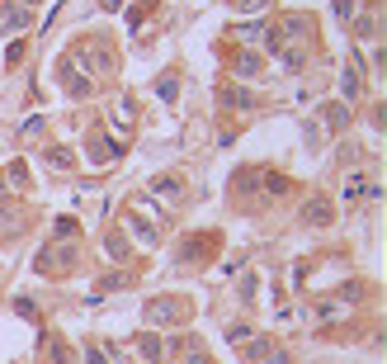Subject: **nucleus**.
I'll return each mask as SVG.
<instances>
[{"instance_id":"f257e3e1","label":"nucleus","mask_w":387,"mask_h":364,"mask_svg":"<svg viewBox=\"0 0 387 364\" xmlns=\"http://www.w3.org/2000/svg\"><path fill=\"white\" fill-rule=\"evenodd\" d=\"M156 218H161V208H156L147 194L128 199V232H133L142 246H156V241H161V227H156Z\"/></svg>"},{"instance_id":"f03ea898","label":"nucleus","mask_w":387,"mask_h":364,"mask_svg":"<svg viewBox=\"0 0 387 364\" xmlns=\"http://www.w3.org/2000/svg\"><path fill=\"white\" fill-rule=\"evenodd\" d=\"M57 76H62V85H66V95H76V99H85V95H94V80L90 76H80V66L66 57V62H57Z\"/></svg>"},{"instance_id":"7ed1b4c3","label":"nucleus","mask_w":387,"mask_h":364,"mask_svg":"<svg viewBox=\"0 0 387 364\" xmlns=\"http://www.w3.org/2000/svg\"><path fill=\"white\" fill-rule=\"evenodd\" d=\"M147 317H152V322H185L189 308L180 298H156V303H147Z\"/></svg>"},{"instance_id":"20e7f679","label":"nucleus","mask_w":387,"mask_h":364,"mask_svg":"<svg viewBox=\"0 0 387 364\" xmlns=\"http://www.w3.org/2000/svg\"><path fill=\"white\" fill-rule=\"evenodd\" d=\"M85 157H90L94 166H104V161L123 157V142H113V138H90V142H85Z\"/></svg>"},{"instance_id":"39448f33","label":"nucleus","mask_w":387,"mask_h":364,"mask_svg":"<svg viewBox=\"0 0 387 364\" xmlns=\"http://www.w3.org/2000/svg\"><path fill=\"white\" fill-rule=\"evenodd\" d=\"M241 360L246 364H264V355H269V350H274V341H269V336H255V341H241Z\"/></svg>"},{"instance_id":"423d86ee","label":"nucleus","mask_w":387,"mask_h":364,"mask_svg":"<svg viewBox=\"0 0 387 364\" xmlns=\"http://www.w3.org/2000/svg\"><path fill=\"white\" fill-rule=\"evenodd\" d=\"M152 194L156 199H185V185H180V175H156Z\"/></svg>"},{"instance_id":"0eeeda50","label":"nucleus","mask_w":387,"mask_h":364,"mask_svg":"<svg viewBox=\"0 0 387 364\" xmlns=\"http://www.w3.org/2000/svg\"><path fill=\"white\" fill-rule=\"evenodd\" d=\"M29 29V10L24 5H5V15H0V33H19Z\"/></svg>"},{"instance_id":"6e6552de","label":"nucleus","mask_w":387,"mask_h":364,"mask_svg":"<svg viewBox=\"0 0 387 364\" xmlns=\"http://www.w3.org/2000/svg\"><path fill=\"white\" fill-rule=\"evenodd\" d=\"M104 251H109V260H118V265H123V260H133V241H128L123 232H109Z\"/></svg>"},{"instance_id":"1a4fd4ad","label":"nucleus","mask_w":387,"mask_h":364,"mask_svg":"<svg viewBox=\"0 0 387 364\" xmlns=\"http://www.w3.org/2000/svg\"><path fill=\"white\" fill-rule=\"evenodd\" d=\"M232 71H236V76H250V80H255V76H264V62L255 57V52H241Z\"/></svg>"},{"instance_id":"9d476101","label":"nucleus","mask_w":387,"mask_h":364,"mask_svg":"<svg viewBox=\"0 0 387 364\" xmlns=\"http://www.w3.org/2000/svg\"><path fill=\"white\" fill-rule=\"evenodd\" d=\"M0 185H5V190H24V185H29V171H24V166H5V171H0Z\"/></svg>"},{"instance_id":"9b49d317","label":"nucleus","mask_w":387,"mask_h":364,"mask_svg":"<svg viewBox=\"0 0 387 364\" xmlns=\"http://www.w3.org/2000/svg\"><path fill=\"white\" fill-rule=\"evenodd\" d=\"M213 246H217V241H213V237H203V232H199V237H189L185 246H180V255H185V260H199V255H203V251H213Z\"/></svg>"},{"instance_id":"f8f14e48","label":"nucleus","mask_w":387,"mask_h":364,"mask_svg":"<svg viewBox=\"0 0 387 364\" xmlns=\"http://www.w3.org/2000/svg\"><path fill=\"white\" fill-rule=\"evenodd\" d=\"M232 33H236V38H241V43H260V38H264V33H269V29H264L260 19H250V24H232Z\"/></svg>"},{"instance_id":"ddd939ff","label":"nucleus","mask_w":387,"mask_h":364,"mask_svg":"<svg viewBox=\"0 0 387 364\" xmlns=\"http://www.w3.org/2000/svg\"><path fill=\"white\" fill-rule=\"evenodd\" d=\"M302 222H331V204H326V199H307V208H302Z\"/></svg>"},{"instance_id":"4468645a","label":"nucleus","mask_w":387,"mask_h":364,"mask_svg":"<svg viewBox=\"0 0 387 364\" xmlns=\"http://www.w3.org/2000/svg\"><path fill=\"white\" fill-rule=\"evenodd\" d=\"M378 33V5H369V15L355 19V38H373Z\"/></svg>"},{"instance_id":"2eb2a0df","label":"nucleus","mask_w":387,"mask_h":364,"mask_svg":"<svg viewBox=\"0 0 387 364\" xmlns=\"http://www.w3.org/2000/svg\"><path fill=\"white\" fill-rule=\"evenodd\" d=\"M345 194H350V204H359V199H369V194H378V190H373L364 175H350V190H345Z\"/></svg>"},{"instance_id":"dca6fc26","label":"nucleus","mask_w":387,"mask_h":364,"mask_svg":"<svg viewBox=\"0 0 387 364\" xmlns=\"http://www.w3.org/2000/svg\"><path fill=\"white\" fill-rule=\"evenodd\" d=\"M137 350L147 355V360H161V355H166V346H161V336H142V341H137Z\"/></svg>"},{"instance_id":"f3484780","label":"nucleus","mask_w":387,"mask_h":364,"mask_svg":"<svg viewBox=\"0 0 387 364\" xmlns=\"http://www.w3.org/2000/svg\"><path fill=\"white\" fill-rule=\"evenodd\" d=\"M71 152H66V147H52V152H47V166H52V171H66V166H71Z\"/></svg>"},{"instance_id":"a211bd4d","label":"nucleus","mask_w":387,"mask_h":364,"mask_svg":"<svg viewBox=\"0 0 387 364\" xmlns=\"http://www.w3.org/2000/svg\"><path fill=\"white\" fill-rule=\"evenodd\" d=\"M326 123H331L336 133H340V128L350 123V109H345V104H331V109H326Z\"/></svg>"},{"instance_id":"6ab92c4d","label":"nucleus","mask_w":387,"mask_h":364,"mask_svg":"<svg viewBox=\"0 0 387 364\" xmlns=\"http://www.w3.org/2000/svg\"><path fill=\"white\" fill-rule=\"evenodd\" d=\"M222 99H227L232 109H250V104H255V99H250L246 90H222Z\"/></svg>"},{"instance_id":"aec40b11","label":"nucleus","mask_w":387,"mask_h":364,"mask_svg":"<svg viewBox=\"0 0 387 364\" xmlns=\"http://www.w3.org/2000/svg\"><path fill=\"white\" fill-rule=\"evenodd\" d=\"M175 90H180V80H175V76H161V80H156V95H161V99H175Z\"/></svg>"},{"instance_id":"412c9836","label":"nucleus","mask_w":387,"mask_h":364,"mask_svg":"<svg viewBox=\"0 0 387 364\" xmlns=\"http://www.w3.org/2000/svg\"><path fill=\"white\" fill-rule=\"evenodd\" d=\"M133 284V274H109V279H99V293H109V289H123Z\"/></svg>"},{"instance_id":"4be33fe9","label":"nucleus","mask_w":387,"mask_h":364,"mask_svg":"<svg viewBox=\"0 0 387 364\" xmlns=\"http://www.w3.org/2000/svg\"><path fill=\"white\" fill-rule=\"evenodd\" d=\"M19 227H24V222H19L10 208H0V232H19Z\"/></svg>"},{"instance_id":"5701e85b","label":"nucleus","mask_w":387,"mask_h":364,"mask_svg":"<svg viewBox=\"0 0 387 364\" xmlns=\"http://www.w3.org/2000/svg\"><path fill=\"white\" fill-rule=\"evenodd\" d=\"M38 133H43V119H29V123L19 128V138H24V142H33V138H38Z\"/></svg>"},{"instance_id":"b1692460","label":"nucleus","mask_w":387,"mask_h":364,"mask_svg":"<svg viewBox=\"0 0 387 364\" xmlns=\"http://www.w3.org/2000/svg\"><path fill=\"white\" fill-rule=\"evenodd\" d=\"M185 364H213V360L203 355V346H199V341H189V360H185Z\"/></svg>"},{"instance_id":"393cba45","label":"nucleus","mask_w":387,"mask_h":364,"mask_svg":"<svg viewBox=\"0 0 387 364\" xmlns=\"http://www.w3.org/2000/svg\"><path fill=\"white\" fill-rule=\"evenodd\" d=\"M340 85H345V95H359V71H345Z\"/></svg>"},{"instance_id":"a878e982","label":"nucleus","mask_w":387,"mask_h":364,"mask_svg":"<svg viewBox=\"0 0 387 364\" xmlns=\"http://www.w3.org/2000/svg\"><path fill=\"white\" fill-rule=\"evenodd\" d=\"M241 10H250V15H260V10H269V0H236Z\"/></svg>"},{"instance_id":"bb28decb","label":"nucleus","mask_w":387,"mask_h":364,"mask_svg":"<svg viewBox=\"0 0 387 364\" xmlns=\"http://www.w3.org/2000/svg\"><path fill=\"white\" fill-rule=\"evenodd\" d=\"M85 364H109L104 350H99V346H85Z\"/></svg>"},{"instance_id":"cd10ccee","label":"nucleus","mask_w":387,"mask_h":364,"mask_svg":"<svg viewBox=\"0 0 387 364\" xmlns=\"http://www.w3.org/2000/svg\"><path fill=\"white\" fill-rule=\"evenodd\" d=\"M29 5H38V0H24V10H29Z\"/></svg>"}]
</instances>
